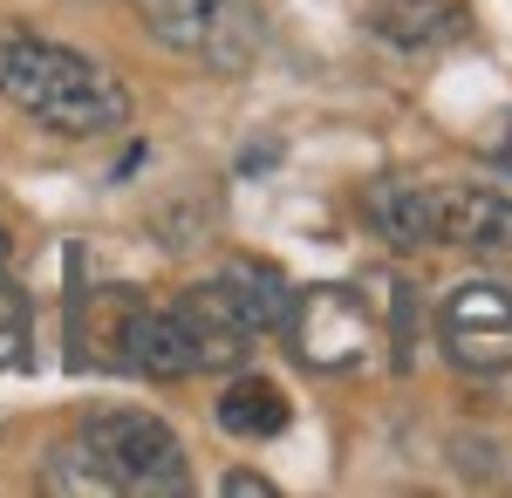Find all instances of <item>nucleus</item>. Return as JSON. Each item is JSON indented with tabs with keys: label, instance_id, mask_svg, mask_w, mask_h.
Segmentation results:
<instances>
[{
	"label": "nucleus",
	"instance_id": "nucleus-1",
	"mask_svg": "<svg viewBox=\"0 0 512 498\" xmlns=\"http://www.w3.org/2000/svg\"><path fill=\"white\" fill-rule=\"evenodd\" d=\"M0 103L55 137H110L130 123V89L96 55L28 28H0Z\"/></svg>",
	"mask_w": 512,
	"mask_h": 498
},
{
	"label": "nucleus",
	"instance_id": "nucleus-2",
	"mask_svg": "<svg viewBox=\"0 0 512 498\" xmlns=\"http://www.w3.org/2000/svg\"><path fill=\"white\" fill-rule=\"evenodd\" d=\"M130 14L144 21L151 41H164L171 55H185L212 76L253 69L260 48H267L260 0H130Z\"/></svg>",
	"mask_w": 512,
	"mask_h": 498
},
{
	"label": "nucleus",
	"instance_id": "nucleus-3",
	"mask_svg": "<svg viewBox=\"0 0 512 498\" xmlns=\"http://www.w3.org/2000/svg\"><path fill=\"white\" fill-rule=\"evenodd\" d=\"M82 444L96 451V464L110 471L117 498L144 492V498H178L192 492V458L178 444V430L151 410H89Z\"/></svg>",
	"mask_w": 512,
	"mask_h": 498
},
{
	"label": "nucleus",
	"instance_id": "nucleus-4",
	"mask_svg": "<svg viewBox=\"0 0 512 498\" xmlns=\"http://www.w3.org/2000/svg\"><path fill=\"white\" fill-rule=\"evenodd\" d=\"M294 342V362L301 369H321V376H349L362 369L376 348H383V314L362 287H342V280H321V287H301L294 307H287V328Z\"/></svg>",
	"mask_w": 512,
	"mask_h": 498
},
{
	"label": "nucleus",
	"instance_id": "nucleus-5",
	"mask_svg": "<svg viewBox=\"0 0 512 498\" xmlns=\"http://www.w3.org/2000/svg\"><path fill=\"white\" fill-rule=\"evenodd\" d=\"M437 342L472 376H506L512 369V287L485 280V273L458 280L437 301Z\"/></svg>",
	"mask_w": 512,
	"mask_h": 498
},
{
	"label": "nucleus",
	"instance_id": "nucleus-6",
	"mask_svg": "<svg viewBox=\"0 0 512 498\" xmlns=\"http://www.w3.org/2000/svg\"><path fill=\"white\" fill-rule=\"evenodd\" d=\"M171 307H178V314H185V328H192L198 369H246V362H253L260 328L246 321V307L233 301V287H226L219 273H212V280H192Z\"/></svg>",
	"mask_w": 512,
	"mask_h": 498
},
{
	"label": "nucleus",
	"instance_id": "nucleus-7",
	"mask_svg": "<svg viewBox=\"0 0 512 498\" xmlns=\"http://www.w3.org/2000/svg\"><path fill=\"white\" fill-rule=\"evenodd\" d=\"M362 226L376 232L390 253L444 246V232H437V185H424V178H376V185H362Z\"/></svg>",
	"mask_w": 512,
	"mask_h": 498
},
{
	"label": "nucleus",
	"instance_id": "nucleus-8",
	"mask_svg": "<svg viewBox=\"0 0 512 498\" xmlns=\"http://www.w3.org/2000/svg\"><path fill=\"white\" fill-rule=\"evenodd\" d=\"M117 362L151 376V383H178V376H198V348H192V328L178 307H130L123 314V342H117Z\"/></svg>",
	"mask_w": 512,
	"mask_h": 498
},
{
	"label": "nucleus",
	"instance_id": "nucleus-9",
	"mask_svg": "<svg viewBox=\"0 0 512 498\" xmlns=\"http://www.w3.org/2000/svg\"><path fill=\"white\" fill-rule=\"evenodd\" d=\"M369 35L410 55H431L472 35V0H369Z\"/></svg>",
	"mask_w": 512,
	"mask_h": 498
},
{
	"label": "nucleus",
	"instance_id": "nucleus-10",
	"mask_svg": "<svg viewBox=\"0 0 512 498\" xmlns=\"http://www.w3.org/2000/svg\"><path fill=\"white\" fill-rule=\"evenodd\" d=\"M437 232L465 253H512V198L492 185H437Z\"/></svg>",
	"mask_w": 512,
	"mask_h": 498
},
{
	"label": "nucleus",
	"instance_id": "nucleus-11",
	"mask_svg": "<svg viewBox=\"0 0 512 498\" xmlns=\"http://www.w3.org/2000/svg\"><path fill=\"white\" fill-rule=\"evenodd\" d=\"M287 389L267 383V376H246L239 369L233 383H226V396H219V430L226 437H239V444H260V437H280L287 430Z\"/></svg>",
	"mask_w": 512,
	"mask_h": 498
},
{
	"label": "nucleus",
	"instance_id": "nucleus-12",
	"mask_svg": "<svg viewBox=\"0 0 512 498\" xmlns=\"http://www.w3.org/2000/svg\"><path fill=\"white\" fill-rule=\"evenodd\" d=\"M219 280L233 287V301L246 307V321L260 328V342L287 328V307H294V287H287V280H280V273L267 267V260H226V267H219Z\"/></svg>",
	"mask_w": 512,
	"mask_h": 498
},
{
	"label": "nucleus",
	"instance_id": "nucleus-13",
	"mask_svg": "<svg viewBox=\"0 0 512 498\" xmlns=\"http://www.w3.org/2000/svg\"><path fill=\"white\" fill-rule=\"evenodd\" d=\"M41 492L55 498H117V485H110V471L96 464V451L89 444H55L48 458H41Z\"/></svg>",
	"mask_w": 512,
	"mask_h": 498
},
{
	"label": "nucleus",
	"instance_id": "nucleus-14",
	"mask_svg": "<svg viewBox=\"0 0 512 498\" xmlns=\"http://www.w3.org/2000/svg\"><path fill=\"white\" fill-rule=\"evenodd\" d=\"M226 498H274V478H260V471H233V478H226Z\"/></svg>",
	"mask_w": 512,
	"mask_h": 498
},
{
	"label": "nucleus",
	"instance_id": "nucleus-15",
	"mask_svg": "<svg viewBox=\"0 0 512 498\" xmlns=\"http://www.w3.org/2000/svg\"><path fill=\"white\" fill-rule=\"evenodd\" d=\"M21 362V328H0V369H14Z\"/></svg>",
	"mask_w": 512,
	"mask_h": 498
},
{
	"label": "nucleus",
	"instance_id": "nucleus-16",
	"mask_svg": "<svg viewBox=\"0 0 512 498\" xmlns=\"http://www.w3.org/2000/svg\"><path fill=\"white\" fill-rule=\"evenodd\" d=\"M7 273H14V239H7V226H0V294H7Z\"/></svg>",
	"mask_w": 512,
	"mask_h": 498
}]
</instances>
